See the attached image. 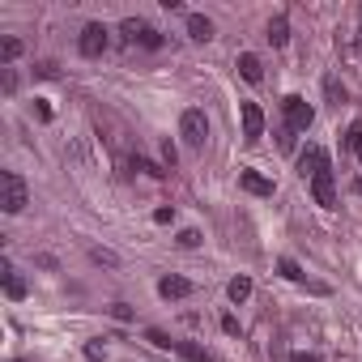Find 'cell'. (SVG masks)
<instances>
[{
    "label": "cell",
    "mask_w": 362,
    "mask_h": 362,
    "mask_svg": "<svg viewBox=\"0 0 362 362\" xmlns=\"http://www.w3.org/2000/svg\"><path fill=\"white\" fill-rule=\"evenodd\" d=\"M358 192H362V179H358Z\"/></svg>",
    "instance_id": "obj_32"
},
{
    "label": "cell",
    "mask_w": 362,
    "mask_h": 362,
    "mask_svg": "<svg viewBox=\"0 0 362 362\" xmlns=\"http://www.w3.org/2000/svg\"><path fill=\"white\" fill-rule=\"evenodd\" d=\"M175 158H179V153H175V145H170V141H162V162H166V166H175Z\"/></svg>",
    "instance_id": "obj_27"
},
{
    "label": "cell",
    "mask_w": 362,
    "mask_h": 362,
    "mask_svg": "<svg viewBox=\"0 0 362 362\" xmlns=\"http://www.w3.org/2000/svg\"><path fill=\"white\" fill-rule=\"evenodd\" d=\"M277 145H281V149H294V128H281V132H277Z\"/></svg>",
    "instance_id": "obj_26"
},
{
    "label": "cell",
    "mask_w": 362,
    "mask_h": 362,
    "mask_svg": "<svg viewBox=\"0 0 362 362\" xmlns=\"http://www.w3.org/2000/svg\"><path fill=\"white\" fill-rule=\"evenodd\" d=\"M188 39L209 43V39H214V22H209L205 13H188Z\"/></svg>",
    "instance_id": "obj_11"
},
{
    "label": "cell",
    "mask_w": 362,
    "mask_h": 362,
    "mask_svg": "<svg viewBox=\"0 0 362 362\" xmlns=\"http://www.w3.org/2000/svg\"><path fill=\"white\" fill-rule=\"evenodd\" d=\"M345 149H362V119L349 124V132H345Z\"/></svg>",
    "instance_id": "obj_20"
},
{
    "label": "cell",
    "mask_w": 362,
    "mask_h": 362,
    "mask_svg": "<svg viewBox=\"0 0 362 362\" xmlns=\"http://www.w3.org/2000/svg\"><path fill=\"white\" fill-rule=\"evenodd\" d=\"M226 294H230V303H247V298H252V277H235V281L226 286Z\"/></svg>",
    "instance_id": "obj_16"
},
{
    "label": "cell",
    "mask_w": 362,
    "mask_h": 362,
    "mask_svg": "<svg viewBox=\"0 0 362 362\" xmlns=\"http://www.w3.org/2000/svg\"><path fill=\"white\" fill-rule=\"evenodd\" d=\"M277 269H281V277H290V281H303V269H298L290 256H281V260H277Z\"/></svg>",
    "instance_id": "obj_19"
},
{
    "label": "cell",
    "mask_w": 362,
    "mask_h": 362,
    "mask_svg": "<svg viewBox=\"0 0 362 362\" xmlns=\"http://www.w3.org/2000/svg\"><path fill=\"white\" fill-rule=\"evenodd\" d=\"M0 277H5V294H9V298H26V281L18 277L13 264H5V273H0Z\"/></svg>",
    "instance_id": "obj_13"
},
{
    "label": "cell",
    "mask_w": 362,
    "mask_h": 362,
    "mask_svg": "<svg viewBox=\"0 0 362 362\" xmlns=\"http://www.w3.org/2000/svg\"><path fill=\"white\" fill-rule=\"evenodd\" d=\"M18 56H22V39H13V35H9L5 43H0V60H5V64H13Z\"/></svg>",
    "instance_id": "obj_17"
},
{
    "label": "cell",
    "mask_w": 362,
    "mask_h": 362,
    "mask_svg": "<svg viewBox=\"0 0 362 362\" xmlns=\"http://www.w3.org/2000/svg\"><path fill=\"white\" fill-rule=\"evenodd\" d=\"M281 111H286V128H294V132H307L311 119H315V111H311V103H307L303 94H290V98L281 103Z\"/></svg>",
    "instance_id": "obj_4"
},
{
    "label": "cell",
    "mask_w": 362,
    "mask_h": 362,
    "mask_svg": "<svg viewBox=\"0 0 362 362\" xmlns=\"http://www.w3.org/2000/svg\"><path fill=\"white\" fill-rule=\"evenodd\" d=\"M158 294H162V298H188V294H192V281L170 273V277H162V281H158Z\"/></svg>",
    "instance_id": "obj_8"
},
{
    "label": "cell",
    "mask_w": 362,
    "mask_h": 362,
    "mask_svg": "<svg viewBox=\"0 0 362 362\" xmlns=\"http://www.w3.org/2000/svg\"><path fill=\"white\" fill-rule=\"evenodd\" d=\"M294 362H315V358L311 354H294Z\"/></svg>",
    "instance_id": "obj_31"
},
{
    "label": "cell",
    "mask_w": 362,
    "mask_h": 362,
    "mask_svg": "<svg viewBox=\"0 0 362 362\" xmlns=\"http://www.w3.org/2000/svg\"><path fill=\"white\" fill-rule=\"evenodd\" d=\"M86 358H90V362H103V358H107V345H103V341H86Z\"/></svg>",
    "instance_id": "obj_21"
},
{
    "label": "cell",
    "mask_w": 362,
    "mask_h": 362,
    "mask_svg": "<svg viewBox=\"0 0 362 362\" xmlns=\"http://www.w3.org/2000/svg\"><path fill=\"white\" fill-rule=\"evenodd\" d=\"M153 222H158V226H166V222H175V209H158V214H153Z\"/></svg>",
    "instance_id": "obj_28"
},
{
    "label": "cell",
    "mask_w": 362,
    "mask_h": 362,
    "mask_svg": "<svg viewBox=\"0 0 362 362\" xmlns=\"http://www.w3.org/2000/svg\"><path fill=\"white\" fill-rule=\"evenodd\" d=\"M145 337H149V341H153V345H158V349H175V341H170V337H166V332H158V328H149V332H145Z\"/></svg>",
    "instance_id": "obj_23"
},
{
    "label": "cell",
    "mask_w": 362,
    "mask_h": 362,
    "mask_svg": "<svg viewBox=\"0 0 362 362\" xmlns=\"http://www.w3.org/2000/svg\"><path fill=\"white\" fill-rule=\"evenodd\" d=\"M179 247H201V230H179Z\"/></svg>",
    "instance_id": "obj_24"
},
{
    "label": "cell",
    "mask_w": 362,
    "mask_h": 362,
    "mask_svg": "<svg viewBox=\"0 0 362 362\" xmlns=\"http://www.w3.org/2000/svg\"><path fill=\"white\" fill-rule=\"evenodd\" d=\"M358 158H362V149H358Z\"/></svg>",
    "instance_id": "obj_33"
},
{
    "label": "cell",
    "mask_w": 362,
    "mask_h": 362,
    "mask_svg": "<svg viewBox=\"0 0 362 362\" xmlns=\"http://www.w3.org/2000/svg\"><path fill=\"white\" fill-rule=\"evenodd\" d=\"M320 170H328V153H324L320 145H307V149L298 153V175H303V179H315Z\"/></svg>",
    "instance_id": "obj_7"
},
{
    "label": "cell",
    "mask_w": 362,
    "mask_h": 362,
    "mask_svg": "<svg viewBox=\"0 0 362 362\" xmlns=\"http://www.w3.org/2000/svg\"><path fill=\"white\" fill-rule=\"evenodd\" d=\"M243 132H247V141H256L264 132V111L256 103H243Z\"/></svg>",
    "instance_id": "obj_10"
},
{
    "label": "cell",
    "mask_w": 362,
    "mask_h": 362,
    "mask_svg": "<svg viewBox=\"0 0 362 362\" xmlns=\"http://www.w3.org/2000/svg\"><path fill=\"white\" fill-rule=\"evenodd\" d=\"M286 39H290V22H286V18H273V22H269V43H273V47H286Z\"/></svg>",
    "instance_id": "obj_15"
},
{
    "label": "cell",
    "mask_w": 362,
    "mask_h": 362,
    "mask_svg": "<svg viewBox=\"0 0 362 362\" xmlns=\"http://www.w3.org/2000/svg\"><path fill=\"white\" fill-rule=\"evenodd\" d=\"M179 136H184L192 149H205V141H209V119H205V111H184L179 115Z\"/></svg>",
    "instance_id": "obj_2"
},
{
    "label": "cell",
    "mask_w": 362,
    "mask_h": 362,
    "mask_svg": "<svg viewBox=\"0 0 362 362\" xmlns=\"http://www.w3.org/2000/svg\"><path fill=\"white\" fill-rule=\"evenodd\" d=\"M119 35H124L128 43H141V47H149V52H158V47H162V35H158L149 22H141V18H124Z\"/></svg>",
    "instance_id": "obj_3"
},
{
    "label": "cell",
    "mask_w": 362,
    "mask_h": 362,
    "mask_svg": "<svg viewBox=\"0 0 362 362\" xmlns=\"http://www.w3.org/2000/svg\"><path fill=\"white\" fill-rule=\"evenodd\" d=\"M324 90H328V98H332V103H337V107H341V103H345V90H341V86H337V77H328V81H324Z\"/></svg>",
    "instance_id": "obj_22"
},
{
    "label": "cell",
    "mask_w": 362,
    "mask_h": 362,
    "mask_svg": "<svg viewBox=\"0 0 362 362\" xmlns=\"http://www.w3.org/2000/svg\"><path fill=\"white\" fill-rule=\"evenodd\" d=\"M132 166H136V170H145V175H153V179H162V175H166V166H158V162H149V158H132Z\"/></svg>",
    "instance_id": "obj_18"
},
{
    "label": "cell",
    "mask_w": 362,
    "mask_h": 362,
    "mask_svg": "<svg viewBox=\"0 0 362 362\" xmlns=\"http://www.w3.org/2000/svg\"><path fill=\"white\" fill-rule=\"evenodd\" d=\"M90 256H94V260H98V264H119V256H115V252H103V247H94V252H90Z\"/></svg>",
    "instance_id": "obj_25"
},
{
    "label": "cell",
    "mask_w": 362,
    "mask_h": 362,
    "mask_svg": "<svg viewBox=\"0 0 362 362\" xmlns=\"http://www.w3.org/2000/svg\"><path fill=\"white\" fill-rule=\"evenodd\" d=\"M235 69H239V77H243V81H252V86H260V81H264V69H260V56H252V52H243Z\"/></svg>",
    "instance_id": "obj_9"
},
{
    "label": "cell",
    "mask_w": 362,
    "mask_h": 362,
    "mask_svg": "<svg viewBox=\"0 0 362 362\" xmlns=\"http://www.w3.org/2000/svg\"><path fill=\"white\" fill-rule=\"evenodd\" d=\"M18 90V77H13V69H5V94H13Z\"/></svg>",
    "instance_id": "obj_29"
},
{
    "label": "cell",
    "mask_w": 362,
    "mask_h": 362,
    "mask_svg": "<svg viewBox=\"0 0 362 362\" xmlns=\"http://www.w3.org/2000/svg\"><path fill=\"white\" fill-rule=\"evenodd\" d=\"M243 188L252 192V197H273V184L264 175H256V170H243Z\"/></svg>",
    "instance_id": "obj_12"
},
{
    "label": "cell",
    "mask_w": 362,
    "mask_h": 362,
    "mask_svg": "<svg viewBox=\"0 0 362 362\" xmlns=\"http://www.w3.org/2000/svg\"><path fill=\"white\" fill-rule=\"evenodd\" d=\"M175 349L184 354L188 362H218V358H214L209 349H201V345H192V341H175Z\"/></svg>",
    "instance_id": "obj_14"
},
{
    "label": "cell",
    "mask_w": 362,
    "mask_h": 362,
    "mask_svg": "<svg viewBox=\"0 0 362 362\" xmlns=\"http://www.w3.org/2000/svg\"><path fill=\"white\" fill-rule=\"evenodd\" d=\"M111 315H115V320H132V311H128L124 303H115V307H111Z\"/></svg>",
    "instance_id": "obj_30"
},
{
    "label": "cell",
    "mask_w": 362,
    "mask_h": 362,
    "mask_svg": "<svg viewBox=\"0 0 362 362\" xmlns=\"http://www.w3.org/2000/svg\"><path fill=\"white\" fill-rule=\"evenodd\" d=\"M26 179L18 175V170H5V175H0V209H5V214H22L26 209Z\"/></svg>",
    "instance_id": "obj_1"
},
{
    "label": "cell",
    "mask_w": 362,
    "mask_h": 362,
    "mask_svg": "<svg viewBox=\"0 0 362 362\" xmlns=\"http://www.w3.org/2000/svg\"><path fill=\"white\" fill-rule=\"evenodd\" d=\"M107 43H111V30H107L103 22H90V26L81 30V39H77L81 56H90V60H98V56L107 52Z\"/></svg>",
    "instance_id": "obj_5"
},
{
    "label": "cell",
    "mask_w": 362,
    "mask_h": 362,
    "mask_svg": "<svg viewBox=\"0 0 362 362\" xmlns=\"http://www.w3.org/2000/svg\"><path fill=\"white\" fill-rule=\"evenodd\" d=\"M311 197H315L320 209H337V179H332V170H320L311 179Z\"/></svg>",
    "instance_id": "obj_6"
}]
</instances>
